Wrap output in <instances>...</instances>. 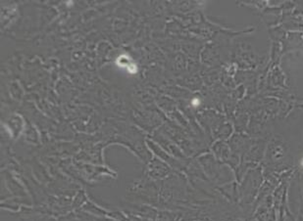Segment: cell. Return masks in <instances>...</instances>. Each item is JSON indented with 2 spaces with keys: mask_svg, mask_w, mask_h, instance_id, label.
<instances>
[{
  "mask_svg": "<svg viewBox=\"0 0 303 221\" xmlns=\"http://www.w3.org/2000/svg\"><path fill=\"white\" fill-rule=\"evenodd\" d=\"M199 104V100L198 99H195L194 101H192V105H194V106H197Z\"/></svg>",
  "mask_w": 303,
  "mask_h": 221,
  "instance_id": "obj_1",
  "label": "cell"
},
{
  "mask_svg": "<svg viewBox=\"0 0 303 221\" xmlns=\"http://www.w3.org/2000/svg\"><path fill=\"white\" fill-rule=\"evenodd\" d=\"M300 164H301V166L303 167V158L301 159V161H300Z\"/></svg>",
  "mask_w": 303,
  "mask_h": 221,
  "instance_id": "obj_2",
  "label": "cell"
}]
</instances>
